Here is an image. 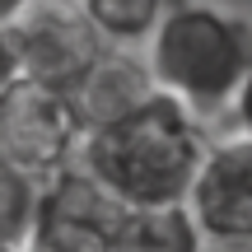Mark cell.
<instances>
[{"label": "cell", "mask_w": 252, "mask_h": 252, "mask_svg": "<svg viewBox=\"0 0 252 252\" xmlns=\"http://www.w3.org/2000/svg\"><path fill=\"white\" fill-rule=\"evenodd\" d=\"M33 0H0V19H19Z\"/></svg>", "instance_id": "obj_13"}, {"label": "cell", "mask_w": 252, "mask_h": 252, "mask_svg": "<svg viewBox=\"0 0 252 252\" xmlns=\"http://www.w3.org/2000/svg\"><path fill=\"white\" fill-rule=\"evenodd\" d=\"M159 84H154V70L145 56H135L131 47H108V52L94 61V70L75 84V103H80L84 122L103 126V122H117L126 112H135L145 98H154Z\"/></svg>", "instance_id": "obj_7"}, {"label": "cell", "mask_w": 252, "mask_h": 252, "mask_svg": "<svg viewBox=\"0 0 252 252\" xmlns=\"http://www.w3.org/2000/svg\"><path fill=\"white\" fill-rule=\"evenodd\" d=\"M126 210L131 206H122L84 163H75L47 178L33 243L42 252H112Z\"/></svg>", "instance_id": "obj_5"}, {"label": "cell", "mask_w": 252, "mask_h": 252, "mask_svg": "<svg viewBox=\"0 0 252 252\" xmlns=\"http://www.w3.org/2000/svg\"><path fill=\"white\" fill-rule=\"evenodd\" d=\"M108 47H145L173 0H80Z\"/></svg>", "instance_id": "obj_10"}, {"label": "cell", "mask_w": 252, "mask_h": 252, "mask_svg": "<svg viewBox=\"0 0 252 252\" xmlns=\"http://www.w3.org/2000/svg\"><path fill=\"white\" fill-rule=\"evenodd\" d=\"M201 252H252V238H206Z\"/></svg>", "instance_id": "obj_12"}, {"label": "cell", "mask_w": 252, "mask_h": 252, "mask_svg": "<svg viewBox=\"0 0 252 252\" xmlns=\"http://www.w3.org/2000/svg\"><path fill=\"white\" fill-rule=\"evenodd\" d=\"M47 178L0 159V248H19L37 238Z\"/></svg>", "instance_id": "obj_9"}, {"label": "cell", "mask_w": 252, "mask_h": 252, "mask_svg": "<svg viewBox=\"0 0 252 252\" xmlns=\"http://www.w3.org/2000/svg\"><path fill=\"white\" fill-rule=\"evenodd\" d=\"M108 52L80 0H33L19 19H0V84L37 80L70 89Z\"/></svg>", "instance_id": "obj_3"}, {"label": "cell", "mask_w": 252, "mask_h": 252, "mask_svg": "<svg viewBox=\"0 0 252 252\" xmlns=\"http://www.w3.org/2000/svg\"><path fill=\"white\" fill-rule=\"evenodd\" d=\"M201 243L206 234L187 206H159V210H126L112 252H201Z\"/></svg>", "instance_id": "obj_8"}, {"label": "cell", "mask_w": 252, "mask_h": 252, "mask_svg": "<svg viewBox=\"0 0 252 252\" xmlns=\"http://www.w3.org/2000/svg\"><path fill=\"white\" fill-rule=\"evenodd\" d=\"M84 135H89V122L70 89L37 80L0 84V159L5 163L52 178L80 163Z\"/></svg>", "instance_id": "obj_4"}, {"label": "cell", "mask_w": 252, "mask_h": 252, "mask_svg": "<svg viewBox=\"0 0 252 252\" xmlns=\"http://www.w3.org/2000/svg\"><path fill=\"white\" fill-rule=\"evenodd\" d=\"M210 140L201 117L173 94H154L135 112L103 122L84 135L80 163L131 210L187 206L201 168H206Z\"/></svg>", "instance_id": "obj_1"}, {"label": "cell", "mask_w": 252, "mask_h": 252, "mask_svg": "<svg viewBox=\"0 0 252 252\" xmlns=\"http://www.w3.org/2000/svg\"><path fill=\"white\" fill-rule=\"evenodd\" d=\"M229 117H234V126L243 135H252V65H248L243 84H238V98H234V108H229Z\"/></svg>", "instance_id": "obj_11"}, {"label": "cell", "mask_w": 252, "mask_h": 252, "mask_svg": "<svg viewBox=\"0 0 252 252\" xmlns=\"http://www.w3.org/2000/svg\"><path fill=\"white\" fill-rule=\"evenodd\" d=\"M154 84L182 98L196 117L229 112L252 65V19L215 0H173L145 42Z\"/></svg>", "instance_id": "obj_2"}, {"label": "cell", "mask_w": 252, "mask_h": 252, "mask_svg": "<svg viewBox=\"0 0 252 252\" xmlns=\"http://www.w3.org/2000/svg\"><path fill=\"white\" fill-rule=\"evenodd\" d=\"M0 252H42L37 243H19V248H0Z\"/></svg>", "instance_id": "obj_14"}, {"label": "cell", "mask_w": 252, "mask_h": 252, "mask_svg": "<svg viewBox=\"0 0 252 252\" xmlns=\"http://www.w3.org/2000/svg\"><path fill=\"white\" fill-rule=\"evenodd\" d=\"M187 210L206 238H252V135L210 140Z\"/></svg>", "instance_id": "obj_6"}]
</instances>
